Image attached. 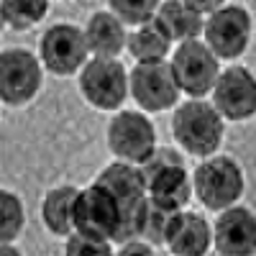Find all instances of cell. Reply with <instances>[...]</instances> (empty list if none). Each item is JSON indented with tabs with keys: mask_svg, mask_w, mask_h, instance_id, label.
Segmentation results:
<instances>
[{
	"mask_svg": "<svg viewBox=\"0 0 256 256\" xmlns=\"http://www.w3.org/2000/svg\"><path fill=\"white\" fill-rule=\"evenodd\" d=\"M172 38L166 36V31L156 24V18L141 24V28H136L128 36V52L134 54V59L138 62H159L166 56Z\"/></svg>",
	"mask_w": 256,
	"mask_h": 256,
	"instance_id": "cell-19",
	"label": "cell"
},
{
	"mask_svg": "<svg viewBox=\"0 0 256 256\" xmlns=\"http://www.w3.org/2000/svg\"><path fill=\"white\" fill-rule=\"evenodd\" d=\"M172 128L177 144L195 156H210L223 141V116L202 100H187L180 105Z\"/></svg>",
	"mask_w": 256,
	"mask_h": 256,
	"instance_id": "cell-3",
	"label": "cell"
},
{
	"mask_svg": "<svg viewBox=\"0 0 256 256\" xmlns=\"http://www.w3.org/2000/svg\"><path fill=\"white\" fill-rule=\"evenodd\" d=\"M24 228V205L8 190H0V244H10Z\"/></svg>",
	"mask_w": 256,
	"mask_h": 256,
	"instance_id": "cell-21",
	"label": "cell"
},
{
	"mask_svg": "<svg viewBox=\"0 0 256 256\" xmlns=\"http://www.w3.org/2000/svg\"><path fill=\"white\" fill-rule=\"evenodd\" d=\"M154 18H156V24L166 31V36L177 38V41L198 38L202 34V28H205L202 16L195 13L192 8H187L182 0H166L164 6H159Z\"/></svg>",
	"mask_w": 256,
	"mask_h": 256,
	"instance_id": "cell-17",
	"label": "cell"
},
{
	"mask_svg": "<svg viewBox=\"0 0 256 256\" xmlns=\"http://www.w3.org/2000/svg\"><path fill=\"white\" fill-rule=\"evenodd\" d=\"M118 256H154V251L148 248V244H141V241H128V244H120Z\"/></svg>",
	"mask_w": 256,
	"mask_h": 256,
	"instance_id": "cell-26",
	"label": "cell"
},
{
	"mask_svg": "<svg viewBox=\"0 0 256 256\" xmlns=\"http://www.w3.org/2000/svg\"><path fill=\"white\" fill-rule=\"evenodd\" d=\"M80 90L98 110H116L128 95V74L118 59L95 56L80 72Z\"/></svg>",
	"mask_w": 256,
	"mask_h": 256,
	"instance_id": "cell-6",
	"label": "cell"
},
{
	"mask_svg": "<svg viewBox=\"0 0 256 256\" xmlns=\"http://www.w3.org/2000/svg\"><path fill=\"white\" fill-rule=\"evenodd\" d=\"M216 248L220 256L256 254V216L248 208H226L216 220Z\"/></svg>",
	"mask_w": 256,
	"mask_h": 256,
	"instance_id": "cell-14",
	"label": "cell"
},
{
	"mask_svg": "<svg viewBox=\"0 0 256 256\" xmlns=\"http://www.w3.org/2000/svg\"><path fill=\"white\" fill-rule=\"evenodd\" d=\"M210 52L218 59H236L246 52L251 38V16L241 6H223L210 13L202 28Z\"/></svg>",
	"mask_w": 256,
	"mask_h": 256,
	"instance_id": "cell-10",
	"label": "cell"
},
{
	"mask_svg": "<svg viewBox=\"0 0 256 256\" xmlns=\"http://www.w3.org/2000/svg\"><path fill=\"white\" fill-rule=\"evenodd\" d=\"M80 190L77 187H56L44 198L41 205V218L46 228L56 236H67L74 228V208H77Z\"/></svg>",
	"mask_w": 256,
	"mask_h": 256,
	"instance_id": "cell-18",
	"label": "cell"
},
{
	"mask_svg": "<svg viewBox=\"0 0 256 256\" xmlns=\"http://www.w3.org/2000/svg\"><path fill=\"white\" fill-rule=\"evenodd\" d=\"M164 244L174 256H205L210 246V226L198 212L177 210L166 226Z\"/></svg>",
	"mask_w": 256,
	"mask_h": 256,
	"instance_id": "cell-15",
	"label": "cell"
},
{
	"mask_svg": "<svg viewBox=\"0 0 256 256\" xmlns=\"http://www.w3.org/2000/svg\"><path fill=\"white\" fill-rule=\"evenodd\" d=\"M182 3L187 6V8H192L195 13H216L218 8H223V3L226 0H182Z\"/></svg>",
	"mask_w": 256,
	"mask_h": 256,
	"instance_id": "cell-25",
	"label": "cell"
},
{
	"mask_svg": "<svg viewBox=\"0 0 256 256\" xmlns=\"http://www.w3.org/2000/svg\"><path fill=\"white\" fill-rule=\"evenodd\" d=\"M126 28L123 20L113 13H95L84 28V44L100 59H116L126 46Z\"/></svg>",
	"mask_w": 256,
	"mask_h": 256,
	"instance_id": "cell-16",
	"label": "cell"
},
{
	"mask_svg": "<svg viewBox=\"0 0 256 256\" xmlns=\"http://www.w3.org/2000/svg\"><path fill=\"white\" fill-rule=\"evenodd\" d=\"M134 100L146 110H166L172 108L180 98V84L174 77L172 64L164 59L159 62H138L131 77H128Z\"/></svg>",
	"mask_w": 256,
	"mask_h": 256,
	"instance_id": "cell-8",
	"label": "cell"
},
{
	"mask_svg": "<svg viewBox=\"0 0 256 256\" xmlns=\"http://www.w3.org/2000/svg\"><path fill=\"white\" fill-rule=\"evenodd\" d=\"M108 146L118 159L128 164H144L156 148V131L144 113L123 110L108 128Z\"/></svg>",
	"mask_w": 256,
	"mask_h": 256,
	"instance_id": "cell-9",
	"label": "cell"
},
{
	"mask_svg": "<svg viewBox=\"0 0 256 256\" xmlns=\"http://www.w3.org/2000/svg\"><path fill=\"white\" fill-rule=\"evenodd\" d=\"M174 212H177V210H172V208H164V205H159V202H154V200H148L141 236H144L146 241H152V244H164L166 226H169V220H172Z\"/></svg>",
	"mask_w": 256,
	"mask_h": 256,
	"instance_id": "cell-23",
	"label": "cell"
},
{
	"mask_svg": "<svg viewBox=\"0 0 256 256\" xmlns=\"http://www.w3.org/2000/svg\"><path fill=\"white\" fill-rule=\"evenodd\" d=\"M192 190L205 208L226 210L244 195V172L230 156H212L195 169Z\"/></svg>",
	"mask_w": 256,
	"mask_h": 256,
	"instance_id": "cell-4",
	"label": "cell"
},
{
	"mask_svg": "<svg viewBox=\"0 0 256 256\" xmlns=\"http://www.w3.org/2000/svg\"><path fill=\"white\" fill-rule=\"evenodd\" d=\"M64 256H113L108 241H95V238H84V236H72L64 248Z\"/></svg>",
	"mask_w": 256,
	"mask_h": 256,
	"instance_id": "cell-24",
	"label": "cell"
},
{
	"mask_svg": "<svg viewBox=\"0 0 256 256\" xmlns=\"http://www.w3.org/2000/svg\"><path fill=\"white\" fill-rule=\"evenodd\" d=\"M172 70H174L180 90H184L192 98L208 95L216 88L218 74H220L218 56L210 52L208 44H202L198 38L182 41V46H177L174 59H172Z\"/></svg>",
	"mask_w": 256,
	"mask_h": 256,
	"instance_id": "cell-7",
	"label": "cell"
},
{
	"mask_svg": "<svg viewBox=\"0 0 256 256\" xmlns=\"http://www.w3.org/2000/svg\"><path fill=\"white\" fill-rule=\"evenodd\" d=\"M41 62L46 70L67 77L74 74L80 67H84V56H88V44H84V31L70 24H56L41 36Z\"/></svg>",
	"mask_w": 256,
	"mask_h": 256,
	"instance_id": "cell-12",
	"label": "cell"
},
{
	"mask_svg": "<svg viewBox=\"0 0 256 256\" xmlns=\"http://www.w3.org/2000/svg\"><path fill=\"white\" fill-rule=\"evenodd\" d=\"M95 182L102 184L118 202L120 228H118L116 244H128V241L141 238L146 205H148L146 180L141 174V169H136L134 164H128V162H116V164L105 166Z\"/></svg>",
	"mask_w": 256,
	"mask_h": 256,
	"instance_id": "cell-1",
	"label": "cell"
},
{
	"mask_svg": "<svg viewBox=\"0 0 256 256\" xmlns=\"http://www.w3.org/2000/svg\"><path fill=\"white\" fill-rule=\"evenodd\" d=\"M41 88V64L26 49L0 54V100L8 105L28 102Z\"/></svg>",
	"mask_w": 256,
	"mask_h": 256,
	"instance_id": "cell-11",
	"label": "cell"
},
{
	"mask_svg": "<svg viewBox=\"0 0 256 256\" xmlns=\"http://www.w3.org/2000/svg\"><path fill=\"white\" fill-rule=\"evenodd\" d=\"M49 10V0H0V18L13 28L36 26Z\"/></svg>",
	"mask_w": 256,
	"mask_h": 256,
	"instance_id": "cell-20",
	"label": "cell"
},
{
	"mask_svg": "<svg viewBox=\"0 0 256 256\" xmlns=\"http://www.w3.org/2000/svg\"><path fill=\"white\" fill-rule=\"evenodd\" d=\"M113 16H118L123 24H146L152 20L162 6V0H108Z\"/></svg>",
	"mask_w": 256,
	"mask_h": 256,
	"instance_id": "cell-22",
	"label": "cell"
},
{
	"mask_svg": "<svg viewBox=\"0 0 256 256\" xmlns=\"http://www.w3.org/2000/svg\"><path fill=\"white\" fill-rule=\"evenodd\" d=\"M0 256H20V251L13 248L10 244H0Z\"/></svg>",
	"mask_w": 256,
	"mask_h": 256,
	"instance_id": "cell-27",
	"label": "cell"
},
{
	"mask_svg": "<svg viewBox=\"0 0 256 256\" xmlns=\"http://www.w3.org/2000/svg\"><path fill=\"white\" fill-rule=\"evenodd\" d=\"M120 228V210L116 198L102 184H92L80 192L74 208V230L84 238L116 241Z\"/></svg>",
	"mask_w": 256,
	"mask_h": 256,
	"instance_id": "cell-5",
	"label": "cell"
},
{
	"mask_svg": "<svg viewBox=\"0 0 256 256\" xmlns=\"http://www.w3.org/2000/svg\"><path fill=\"white\" fill-rule=\"evenodd\" d=\"M212 108L226 120H246L256 113V77L244 67H228L212 88Z\"/></svg>",
	"mask_w": 256,
	"mask_h": 256,
	"instance_id": "cell-13",
	"label": "cell"
},
{
	"mask_svg": "<svg viewBox=\"0 0 256 256\" xmlns=\"http://www.w3.org/2000/svg\"><path fill=\"white\" fill-rule=\"evenodd\" d=\"M141 174L146 180V195L164 208L182 210L190 200V177L184 172L182 156L172 148H154L152 156L141 164Z\"/></svg>",
	"mask_w": 256,
	"mask_h": 256,
	"instance_id": "cell-2",
	"label": "cell"
}]
</instances>
